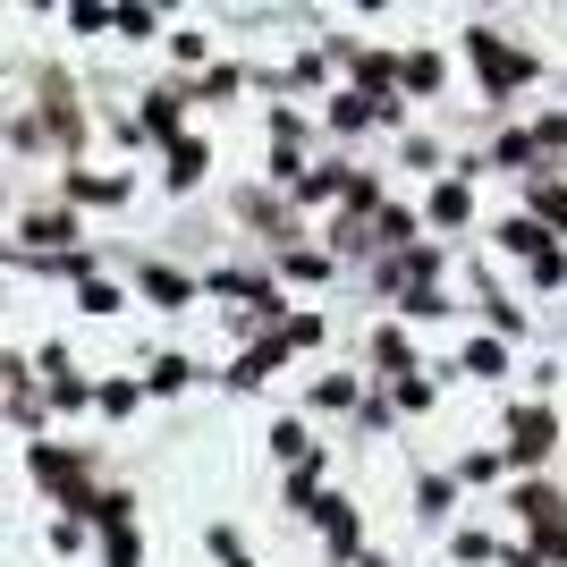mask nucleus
<instances>
[{"mask_svg":"<svg viewBox=\"0 0 567 567\" xmlns=\"http://www.w3.org/2000/svg\"><path fill=\"white\" fill-rule=\"evenodd\" d=\"M474 60H483V69H492L499 85H517V76H525V60H517V51H499L492 34H474Z\"/></svg>","mask_w":567,"mask_h":567,"instance_id":"nucleus-1","label":"nucleus"},{"mask_svg":"<svg viewBox=\"0 0 567 567\" xmlns=\"http://www.w3.org/2000/svg\"><path fill=\"white\" fill-rule=\"evenodd\" d=\"M550 450V415H517V457H543Z\"/></svg>","mask_w":567,"mask_h":567,"instance_id":"nucleus-2","label":"nucleus"},{"mask_svg":"<svg viewBox=\"0 0 567 567\" xmlns=\"http://www.w3.org/2000/svg\"><path fill=\"white\" fill-rule=\"evenodd\" d=\"M432 220H466V187H441V195H432Z\"/></svg>","mask_w":567,"mask_h":567,"instance_id":"nucleus-3","label":"nucleus"}]
</instances>
